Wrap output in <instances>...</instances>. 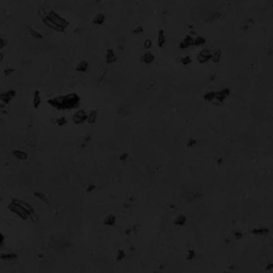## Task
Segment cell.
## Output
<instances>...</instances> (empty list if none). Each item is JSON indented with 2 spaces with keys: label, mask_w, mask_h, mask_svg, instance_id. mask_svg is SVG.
<instances>
[{
  "label": "cell",
  "mask_w": 273,
  "mask_h": 273,
  "mask_svg": "<svg viewBox=\"0 0 273 273\" xmlns=\"http://www.w3.org/2000/svg\"><path fill=\"white\" fill-rule=\"evenodd\" d=\"M81 99L76 93L55 96L48 99L47 103L56 110H71L79 108Z\"/></svg>",
  "instance_id": "1"
},
{
  "label": "cell",
  "mask_w": 273,
  "mask_h": 273,
  "mask_svg": "<svg viewBox=\"0 0 273 273\" xmlns=\"http://www.w3.org/2000/svg\"><path fill=\"white\" fill-rule=\"evenodd\" d=\"M47 16L52 20L55 23H56L58 26H61L62 28L66 29L67 26H69V22L67 21V19L62 18L61 15L56 13L54 11H50L47 13Z\"/></svg>",
  "instance_id": "2"
},
{
  "label": "cell",
  "mask_w": 273,
  "mask_h": 273,
  "mask_svg": "<svg viewBox=\"0 0 273 273\" xmlns=\"http://www.w3.org/2000/svg\"><path fill=\"white\" fill-rule=\"evenodd\" d=\"M11 203H13V204L18 205V206L20 207L23 210H24V211H26V213H27V215L29 216V218H30V216H32L33 214H35V212H34L33 207L31 206V204H29L27 202L23 200V199H12Z\"/></svg>",
  "instance_id": "3"
},
{
  "label": "cell",
  "mask_w": 273,
  "mask_h": 273,
  "mask_svg": "<svg viewBox=\"0 0 273 273\" xmlns=\"http://www.w3.org/2000/svg\"><path fill=\"white\" fill-rule=\"evenodd\" d=\"M7 208L9 209L11 212H13V213H14L15 215H17L19 218H21L22 220H27V219L29 218V216L27 215V213H26V211H24V210H23L20 207H19L18 205H16V204H13L11 202L8 204Z\"/></svg>",
  "instance_id": "4"
},
{
  "label": "cell",
  "mask_w": 273,
  "mask_h": 273,
  "mask_svg": "<svg viewBox=\"0 0 273 273\" xmlns=\"http://www.w3.org/2000/svg\"><path fill=\"white\" fill-rule=\"evenodd\" d=\"M87 119V114L83 109H79L74 113L72 116V121L74 122V124H82Z\"/></svg>",
  "instance_id": "5"
},
{
  "label": "cell",
  "mask_w": 273,
  "mask_h": 273,
  "mask_svg": "<svg viewBox=\"0 0 273 273\" xmlns=\"http://www.w3.org/2000/svg\"><path fill=\"white\" fill-rule=\"evenodd\" d=\"M42 21H43V23H44L45 26H47L50 29L53 30V31H58V32H63V31H64L65 30L64 28H62L61 26H58L57 24L55 23L47 15H46L45 17L42 18Z\"/></svg>",
  "instance_id": "6"
},
{
  "label": "cell",
  "mask_w": 273,
  "mask_h": 273,
  "mask_svg": "<svg viewBox=\"0 0 273 273\" xmlns=\"http://www.w3.org/2000/svg\"><path fill=\"white\" fill-rule=\"evenodd\" d=\"M15 96H16L15 91L13 89H10V90L5 91L3 93H1V102L5 105L8 104L15 97Z\"/></svg>",
  "instance_id": "7"
},
{
  "label": "cell",
  "mask_w": 273,
  "mask_h": 273,
  "mask_svg": "<svg viewBox=\"0 0 273 273\" xmlns=\"http://www.w3.org/2000/svg\"><path fill=\"white\" fill-rule=\"evenodd\" d=\"M210 59H211V54L210 50L208 49H204L202 50L197 55V59L199 62H208Z\"/></svg>",
  "instance_id": "8"
},
{
  "label": "cell",
  "mask_w": 273,
  "mask_h": 273,
  "mask_svg": "<svg viewBox=\"0 0 273 273\" xmlns=\"http://www.w3.org/2000/svg\"><path fill=\"white\" fill-rule=\"evenodd\" d=\"M42 103V98H41L40 92L38 90H35L33 93V98H32V106L35 109H38L41 106Z\"/></svg>",
  "instance_id": "9"
},
{
  "label": "cell",
  "mask_w": 273,
  "mask_h": 273,
  "mask_svg": "<svg viewBox=\"0 0 273 273\" xmlns=\"http://www.w3.org/2000/svg\"><path fill=\"white\" fill-rule=\"evenodd\" d=\"M230 94V90L228 88L222 89L220 91L216 92V97L215 98L219 101V102H223Z\"/></svg>",
  "instance_id": "10"
},
{
  "label": "cell",
  "mask_w": 273,
  "mask_h": 273,
  "mask_svg": "<svg viewBox=\"0 0 273 273\" xmlns=\"http://www.w3.org/2000/svg\"><path fill=\"white\" fill-rule=\"evenodd\" d=\"M192 44H194V38H192V36L187 35L181 41L180 47L182 49H186V48L191 47Z\"/></svg>",
  "instance_id": "11"
},
{
  "label": "cell",
  "mask_w": 273,
  "mask_h": 273,
  "mask_svg": "<svg viewBox=\"0 0 273 273\" xmlns=\"http://www.w3.org/2000/svg\"><path fill=\"white\" fill-rule=\"evenodd\" d=\"M12 154L19 160H26L28 159V154L25 152L24 151L19 150V149L14 150V151H12Z\"/></svg>",
  "instance_id": "12"
},
{
  "label": "cell",
  "mask_w": 273,
  "mask_h": 273,
  "mask_svg": "<svg viewBox=\"0 0 273 273\" xmlns=\"http://www.w3.org/2000/svg\"><path fill=\"white\" fill-rule=\"evenodd\" d=\"M27 31H28L29 35H30L32 38H35V39L39 40V39H43V35H42L40 32H38V31H36L35 28L31 27V26H27Z\"/></svg>",
  "instance_id": "13"
},
{
  "label": "cell",
  "mask_w": 273,
  "mask_h": 273,
  "mask_svg": "<svg viewBox=\"0 0 273 273\" xmlns=\"http://www.w3.org/2000/svg\"><path fill=\"white\" fill-rule=\"evenodd\" d=\"M117 57L115 55V52L112 49H108L107 50V54H106V62H108V64L113 63L116 60Z\"/></svg>",
  "instance_id": "14"
},
{
  "label": "cell",
  "mask_w": 273,
  "mask_h": 273,
  "mask_svg": "<svg viewBox=\"0 0 273 273\" xmlns=\"http://www.w3.org/2000/svg\"><path fill=\"white\" fill-rule=\"evenodd\" d=\"M154 59H155V56L151 52H146L142 55L141 57V61L144 63H146V64L151 63L154 61Z\"/></svg>",
  "instance_id": "15"
},
{
  "label": "cell",
  "mask_w": 273,
  "mask_h": 273,
  "mask_svg": "<svg viewBox=\"0 0 273 273\" xmlns=\"http://www.w3.org/2000/svg\"><path fill=\"white\" fill-rule=\"evenodd\" d=\"M17 258H18V255L14 252H7V253H3L0 256V259L2 260H7V261L14 260Z\"/></svg>",
  "instance_id": "16"
},
{
  "label": "cell",
  "mask_w": 273,
  "mask_h": 273,
  "mask_svg": "<svg viewBox=\"0 0 273 273\" xmlns=\"http://www.w3.org/2000/svg\"><path fill=\"white\" fill-rule=\"evenodd\" d=\"M97 115H98V111L96 110H92L90 111L88 115H87V119L86 121L90 124H94L96 123V120H97Z\"/></svg>",
  "instance_id": "17"
},
{
  "label": "cell",
  "mask_w": 273,
  "mask_h": 273,
  "mask_svg": "<svg viewBox=\"0 0 273 273\" xmlns=\"http://www.w3.org/2000/svg\"><path fill=\"white\" fill-rule=\"evenodd\" d=\"M88 67L89 63L86 62V60H81L76 65V71L79 72H85L86 70L88 69Z\"/></svg>",
  "instance_id": "18"
},
{
  "label": "cell",
  "mask_w": 273,
  "mask_h": 273,
  "mask_svg": "<svg viewBox=\"0 0 273 273\" xmlns=\"http://www.w3.org/2000/svg\"><path fill=\"white\" fill-rule=\"evenodd\" d=\"M105 21V15L103 13H98L93 19V23L96 25H102Z\"/></svg>",
  "instance_id": "19"
},
{
  "label": "cell",
  "mask_w": 273,
  "mask_h": 273,
  "mask_svg": "<svg viewBox=\"0 0 273 273\" xmlns=\"http://www.w3.org/2000/svg\"><path fill=\"white\" fill-rule=\"evenodd\" d=\"M34 196H35L37 199H38L39 200H41V201L43 202V203H44V204H48V203H49V199H48L47 196L44 193H43V192H34Z\"/></svg>",
  "instance_id": "20"
},
{
  "label": "cell",
  "mask_w": 273,
  "mask_h": 273,
  "mask_svg": "<svg viewBox=\"0 0 273 273\" xmlns=\"http://www.w3.org/2000/svg\"><path fill=\"white\" fill-rule=\"evenodd\" d=\"M166 38H165V35H164V31L163 30H159V35H158V45L159 47H162L164 43H165Z\"/></svg>",
  "instance_id": "21"
},
{
  "label": "cell",
  "mask_w": 273,
  "mask_h": 273,
  "mask_svg": "<svg viewBox=\"0 0 273 273\" xmlns=\"http://www.w3.org/2000/svg\"><path fill=\"white\" fill-rule=\"evenodd\" d=\"M211 59L214 62H218L220 61L221 59V50H217L214 52L213 55H211Z\"/></svg>",
  "instance_id": "22"
},
{
  "label": "cell",
  "mask_w": 273,
  "mask_h": 273,
  "mask_svg": "<svg viewBox=\"0 0 273 273\" xmlns=\"http://www.w3.org/2000/svg\"><path fill=\"white\" fill-rule=\"evenodd\" d=\"M205 43H206V39L203 36H198V37H196V38L194 39V44L196 46L203 45Z\"/></svg>",
  "instance_id": "23"
},
{
  "label": "cell",
  "mask_w": 273,
  "mask_h": 273,
  "mask_svg": "<svg viewBox=\"0 0 273 273\" xmlns=\"http://www.w3.org/2000/svg\"><path fill=\"white\" fill-rule=\"evenodd\" d=\"M215 97H216V92H215V91H209V92H207L204 96V99L207 101L213 100L214 99H215Z\"/></svg>",
  "instance_id": "24"
},
{
  "label": "cell",
  "mask_w": 273,
  "mask_h": 273,
  "mask_svg": "<svg viewBox=\"0 0 273 273\" xmlns=\"http://www.w3.org/2000/svg\"><path fill=\"white\" fill-rule=\"evenodd\" d=\"M56 123H57L58 126H59V127H63V126H65V125L67 123V118L65 117V116H62V117L58 118L57 120H56Z\"/></svg>",
  "instance_id": "25"
},
{
  "label": "cell",
  "mask_w": 273,
  "mask_h": 273,
  "mask_svg": "<svg viewBox=\"0 0 273 273\" xmlns=\"http://www.w3.org/2000/svg\"><path fill=\"white\" fill-rule=\"evenodd\" d=\"M115 216H113L111 215V216H108V217L105 219V220H104V223H105L106 225H108V226L112 225L113 223H115Z\"/></svg>",
  "instance_id": "26"
},
{
  "label": "cell",
  "mask_w": 273,
  "mask_h": 273,
  "mask_svg": "<svg viewBox=\"0 0 273 273\" xmlns=\"http://www.w3.org/2000/svg\"><path fill=\"white\" fill-rule=\"evenodd\" d=\"M3 72L6 76H11L14 73V69L12 67H7V68H5Z\"/></svg>",
  "instance_id": "27"
},
{
  "label": "cell",
  "mask_w": 273,
  "mask_h": 273,
  "mask_svg": "<svg viewBox=\"0 0 273 273\" xmlns=\"http://www.w3.org/2000/svg\"><path fill=\"white\" fill-rule=\"evenodd\" d=\"M7 45V40L6 38L0 37V50L3 49V48Z\"/></svg>",
  "instance_id": "28"
},
{
  "label": "cell",
  "mask_w": 273,
  "mask_h": 273,
  "mask_svg": "<svg viewBox=\"0 0 273 273\" xmlns=\"http://www.w3.org/2000/svg\"><path fill=\"white\" fill-rule=\"evenodd\" d=\"M151 45H152V43H151V39H149V38H147V40H145V42L144 43V47L145 49H149V48H151Z\"/></svg>",
  "instance_id": "29"
},
{
  "label": "cell",
  "mask_w": 273,
  "mask_h": 273,
  "mask_svg": "<svg viewBox=\"0 0 273 273\" xmlns=\"http://www.w3.org/2000/svg\"><path fill=\"white\" fill-rule=\"evenodd\" d=\"M191 62H192V59H191L190 56H186V57H184L182 59L183 64L187 65V64H189Z\"/></svg>",
  "instance_id": "30"
},
{
  "label": "cell",
  "mask_w": 273,
  "mask_h": 273,
  "mask_svg": "<svg viewBox=\"0 0 273 273\" xmlns=\"http://www.w3.org/2000/svg\"><path fill=\"white\" fill-rule=\"evenodd\" d=\"M134 31V33H136V34L142 33V32L144 31V28H143V26H138L134 29V31Z\"/></svg>",
  "instance_id": "31"
},
{
  "label": "cell",
  "mask_w": 273,
  "mask_h": 273,
  "mask_svg": "<svg viewBox=\"0 0 273 273\" xmlns=\"http://www.w3.org/2000/svg\"><path fill=\"white\" fill-rule=\"evenodd\" d=\"M196 144V141L195 139H190L187 143V147H193Z\"/></svg>",
  "instance_id": "32"
},
{
  "label": "cell",
  "mask_w": 273,
  "mask_h": 273,
  "mask_svg": "<svg viewBox=\"0 0 273 273\" xmlns=\"http://www.w3.org/2000/svg\"><path fill=\"white\" fill-rule=\"evenodd\" d=\"M4 240H5L4 235H2V233L0 232V247H2V245H3V243H4Z\"/></svg>",
  "instance_id": "33"
},
{
  "label": "cell",
  "mask_w": 273,
  "mask_h": 273,
  "mask_svg": "<svg viewBox=\"0 0 273 273\" xmlns=\"http://www.w3.org/2000/svg\"><path fill=\"white\" fill-rule=\"evenodd\" d=\"M127 156H128V154L124 153V154H123L122 156H120V159H121V160H126V159L127 158Z\"/></svg>",
  "instance_id": "34"
},
{
  "label": "cell",
  "mask_w": 273,
  "mask_h": 273,
  "mask_svg": "<svg viewBox=\"0 0 273 273\" xmlns=\"http://www.w3.org/2000/svg\"><path fill=\"white\" fill-rule=\"evenodd\" d=\"M94 189H95V185L91 184L87 187V190H86V191H87V192H91V191H93Z\"/></svg>",
  "instance_id": "35"
},
{
  "label": "cell",
  "mask_w": 273,
  "mask_h": 273,
  "mask_svg": "<svg viewBox=\"0 0 273 273\" xmlns=\"http://www.w3.org/2000/svg\"><path fill=\"white\" fill-rule=\"evenodd\" d=\"M4 59V54L0 51V62H2Z\"/></svg>",
  "instance_id": "36"
},
{
  "label": "cell",
  "mask_w": 273,
  "mask_h": 273,
  "mask_svg": "<svg viewBox=\"0 0 273 273\" xmlns=\"http://www.w3.org/2000/svg\"><path fill=\"white\" fill-rule=\"evenodd\" d=\"M0 102H1V93H0Z\"/></svg>",
  "instance_id": "37"
}]
</instances>
